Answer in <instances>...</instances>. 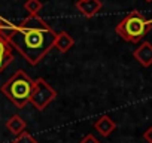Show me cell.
<instances>
[{
    "instance_id": "1",
    "label": "cell",
    "mask_w": 152,
    "mask_h": 143,
    "mask_svg": "<svg viewBox=\"0 0 152 143\" xmlns=\"http://www.w3.org/2000/svg\"><path fill=\"white\" fill-rule=\"evenodd\" d=\"M57 33L49 30H14L8 34L9 45L18 51L30 66H37L51 49H54V40Z\"/></svg>"
},
{
    "instance_id": "2",
    "label": "cell",
    "mask_w": 152,
    "mask_h": 143,
    "mask_svg": "<svg viewBox=\"0 0 152 143\" xmlns=\"http://www.w3.org/2000/svg\"><path fill=\"white\" fill-rule=\"evenodd\" d=\"M34 81L26 73L24 70H17L15 73L2 85V94L14 103L18 109L26 107L30 103V97L33 93Z\"/></svg>"
},
{
    "instance_id": "3",
    "label": "cell",
    "mask_w": 152,
    "mask_h": 143,
    "mask_svg": "<svg viewBox=\"0 0 152 143\" xmlns=\"http://www.w3.org/2000/svg\"><path fill=\"white\" fill-rule=\"evenodd\" d=\"M152 28V18L148 20L142 12L131 11L127 14L115 27V31L119 37L130 43H139Z\"/></svg>"
},
{
    "instance_id": "4",
    "label": "cell",
    "mask_w": 152,
    "mask_h": 143,
    "mask_svg": "<svg viewBox=\"0 0 152 143\" xmlns=\"http://www.w3.org/2000/svg\"><path fill=\"white\" fill-rule=\"evenodd\" d=\"M55 98H57V91L43 78H37L34 81L33 93H31V97H30V103L34 106V109H37L39 112H42Z\"/></svg>"
},
{
    "instance_id": "5",
    "label": "cell",
    "mask_w": 152,
    "mask_h": 143,
    "mask_svg": "<svg viewBox=\"0 0 152 143\" xmlns=\"http://www.w3.org/2000/svg\"><path fill=\"white\" fill-rule=\"evenodd\" d=\"M17 27L20 30H49L51 28V26L43 18H40L39 14H30Z\"/></svg>"
},
{
    "instance_id": "6",
    "label": "cell",
    "mask_w": 152,
    "mask_h": 143,
    "mask_svg": "<svg viewBox=\"0 0 152 143\" xmlns=\"http://www.w3.org/2000/svg\"><path fill=\"white\" fill-rule=\"evenodd\" d=\"M75 6L85 18H93L103 8V3L102 0H78Z\"/></svg>"
},
{
    "instance_id": "7",
    "label": "cell",
    "mask_w": 152,
    "mask_h": 143,
    "mask_svg": "<svg viewBox=\"0 0 152 143\" xmlns=\"http://www.w3.org/2000/svg\"><path fill=\"white\" fill-rule=\"evenodd\" d=\"M133 57L143 67L152 66V43L151 42H142V45L134 49Z\"/></svg>"
},
{
    "instance_id": "8",
    "label": "cell",
    "mask_w": 152,
    "mask_h": 143,
    "mask_svg": "<svg viewBox=\"0 0 152 143\" xmlns=\"http://www.w3.org/2000/svg\"><path fill=\"white\" fill-rule=\"evenodd\" d=\"M14 61V48L6 37L0 36V73Z\"/></svg>"
},
{
    "instance_id": "9",
    "label": "cell",
    "mask_w": 152,
    "mask_h": 143,
    "mask_svg": "<svg viewBox=\"0 0 152 143\" xmlns=\"http://www.w3.org/2000/svg\"><path fill=\"white\" fill-rule=\"evenodd\" d=\"M94 128H96V131H97L100 136L109 137V136L113 133V130L116 128V122H115L109 115H102V116L94 122Z\"/></svg>"
},
{
    "instance_id": "10",
    "label": "cell",
    "mask_w": 152,
    "mask_h": 143,
    "mask_svg": "<svg viewBox=\"0 0 152 143\" xmlns=\"http://www.w3.org/2000/svg\"><path fill=\"white\" fill-rule=\"evenodd\" d=\"M75 45V39L67 33V31H60L57 33L55 36V40H54V48L58 49L61 54H66L67 51H70Z\"/></svg>"
},
{
    "instance_id": "11",
    "label": "cell",
    "mask_w": 152,
    "mask_h": 143,
    "mask_svg": "<svg viewBox=\"0 0 152 143\" xmlns=\"http://www.w3.org/2000/svg\"><path fill=\"white\" fill-rule=\"evenodd\" d=\"M5 125H6V130H8L11 134L17 136V134H20V133H23V131L26 130L27 122H26L20 115H12V116L6 121Z\"/></svg>"
},
{
    "instance_id": "12",
    "label": "cell",
    "mask_w": 152,
    "mask_h": 143,
    "mask_svg": "<svg viewBox=\"0 0 152 143\" xmlns=\"http://www.w3.org/2000/svg\"><path fill=\"white\" fill-rule=\"evenodd\" d=\"M14 30H17V24L8 21L3 17H0V36H2V37H8V34L12 33Z\"/></svg>"
},
{
    "instance_id": "13",
    "label": "cell",
    "mask_w": 152,
    "mask_h": 143,
    "mask_svg": "<svg viewBox=\"0 0 152 143\" xmlns=\"http://www.w3.org/2000/svg\"><path fill=\"white\" fill-rule=\"evenodd\" d=\"M43 8V3L40 0H27L24 3V9L28 12V14H39Z\"/></svg>"
},
{
    "instance_id": "14",
    "label": "cell",
    "mask_w": 152,
    "mask_h": 143,
    "mask_svg": "<svg viewBox=\"0 0 152 143\" xmlns=\"http://www.w3.org/2000/svg\"><path fill=\"white\" fill-rule=\"evenodd\" d=\"M12 143H39L30 133H27L26 130L20 134H17V137L12 140Z\"/></svg>"
},
{
    "instance_id": "15",
    "label": "cell",
    "mask_w": 152,
    "mask_h": 143,
    "mask_svg": "<svg viewBox=\"0 0 152 143\" xmlns=\"http://www.w3.org/2000/svg\"><path fill=\"white\" fill-rule=\"evenodd\" d=\"M79 143H100V140L97 137H94V134H87L82 137V140Z\"/></svg>"
},
{
    "instance_id": "16",
    "label": "cell",
    "mask_w": 152,
    "mask_h": 143,
    "mask_svg": "<svg viewBox=\"0 0 152 143\" xmlns=\"http://www.w3.org/2000/svg\"><path fill=\"white\" fill-rule=\"evenodd\" d=\"M143 139H145L148 143H152V127H149V128L143 133Z\"/></svg>"
},
{
    "instance_id": "17",
    "label": "cell",
    "mask_w": 152,
    "mask_h": 143,
    "mask_svg": "<svg viewBox=\"0 0 152 143\" xmlns=\"http://www.w3.org/2000/svg\"><path fill=\"white\" fill-rule=\"evenodd\" d=\"M145 2H152V0H145Z\"/></svg>"
}]
</instances>
